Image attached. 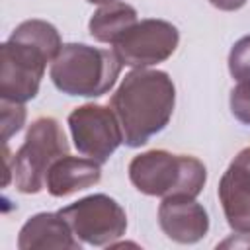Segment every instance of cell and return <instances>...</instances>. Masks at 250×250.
Masks as SVG:
<instances>
[{"instance_id": "1", "label": "cell", "mask_w": 250, "mask_h": 250, "mask_svg": "<svg viewBox=\"0 0 250 250\" xmlns=\"http://www.w3.org/2000/svg\"><path fill=\"white\" fill-rule=\"evenodd\" d=\"M176 86L168 72L135 68L125 74L111 94L109 107L123 129V143L131 148L143 146L172 119Z\"/></svg>"}, {"instance_id": "2", "label": "cell", "mask_w": 250, "mask_h": 250, "mask_svg": "<svg viewBox=\"0 0 250 250\" xmlns=\"http://www.w3.org/2000/svg\"><path fill=\"white\" fill-rule=\"evenodd\" d=\"M123 62L115 51L86 43H64L51 62V80L66 96L98 98L107 94L121 72Z\"/></svg>"}, {"instance_id": "3", "label": "cell", "mask_w": 250, "mask_h": 250, "mask_svg": "<svg viewBox=\"0 0 250 250\" xmlns=\"http://www.w3.org/2000/svg\"><path fill=\"white\" fill-rule=\"evenodd\" d=\"M129 180L145 195L162 199L170 195L197 197L207 182V170L195 156L152 148L131 160Z\"/></svg>"}, {"instance_id": "4", "label": "cell", "mask_w": 250, "mask_h": 250, "mask_svg": "<svg viewBox=\"0 0 250 250\" xmlns=\"http://www.w3.org/2000/svg\"><path fill=\"white\" fill-rule=\"evenodd\" d=\"M64 154H68V141L61 123L55 117H37L12 162L6 156V168L14 174L16 189L31 195L45 188L49 168Z\"/></svg>"}, {"instance_id": "5", "label": "cell", "mask_w": 250, "mask_h": 250, "mask_svg": "<svg viewBox=\"0 0 250 250\" xmlns=\"http://www.w3.org/2000/svg\"><path fill=\"white\" fill-rule=\"evenodd\" d=\"M53 61L49 51L12 33L0 47V98L20 104L33 100L47 62Z\"/></svg>"}, {"instance_id": "6", "label": "cell", "mask_w": 250, "mask_h": 250, "mask_svg": "<svg viewBox=\"0 0 250 250\" xmlns=\"http://www.w3.org/2000/svg\"><path fill=\"white\" fill-rule=\"evenodd\" d=\"M59 213L70 225L74 236L90 246H111L127 230L125 209L105 193L86 195Z\"/></svg>"}, {"instance_id": "7", "label": "cell", "mask_w": 250, "mask_h": 250, "mask_svg": "<svg viewBox=\"0 0 250 250\" xmlns=\"http://www.w3.org/2000/svg\"><path fill=\"white\" fill-rule=\"evenodd\" d=\"M68 129L76 150L100 164L107 162L123 143V129L109 105L84 104L74 107L68 115Z\"/></svg>"}, {"instance_id": "8", "label": "cell", "mask_w": 250, "mask_h": 250, "mask_svg": "<svg viewBox=\"0 0 250 250\" xmlns=\"http://www.w3.org/2000/svg\"><path fill=\"white\" fill-rule=\"evenodd\" d=\"M180 43V31L166 20H141L129 27L115 43L119 61L133 68H146L170 59Z\"/></svg>"}, {"instance_id": "9", "label": "cell", "mask_w": 250, "mask_h": 250, "mask_svg": "<svg viewBox=\"0 0 250 250\" xmlns=\"http://www.w3.org/2000/svg\"><path fill=\"white\" fill-rule=\"evenodd\" d=\"M219 201L229 227L250 234V146L242 148L219 180Z\"/></svg>"}, {"instance_id": "10", "label": "cell", "mask_w": 250, "mask_h": 250, "mask_svg": "<svg viewBox=\"0 0 250 250\" xmlns=\"http://www.w3.org/2000/svg\"><path fill=\"white\" fill-rule=\"evenodd\" d=\"M158 225L162 232L180 244H195L209 230V215L195 197L170 195L158 207Z\"/></svg>"}, {"instance_id": "11", "label": "cell", "mask_w": 250, "mask_h": 250, "mask_svg": "<svg viewBox=\"0 0 250 250\" xmlns=\"http://www.w3.org/2000/svg\"><path fill=\"white\" fill-rule=\"evenodd\" d=\"M20 250H55L68 248L80 250V242L74 236L66 219L57 213H37L29 217L18 234Z\"/></svg>"}, {"instance_id": "12", "label": "cell", "mask_w": 250, "mask_h": 250, "mask_svg": "<svg viewBox=\"0 0 250 250\" xmlns=\"http://www.w3.org/2000/svg\"><path fill=\"white\" fill-rule=\"evenodd\" d=\"M102 180L100 162L88 156L64 154L53 162L47 172L45 188L53 197H66L74 191L96 186Z\"/></svg>"}, {"instance_id": "13", "label": "cell", "mask_w": 250, "mask_h": 250, "mask_svg": "<svg viewBox=\"0 0 250 250\" xmlns=\"http://www.w3.org/2000/svg\"><path fill=\"white\" fill-rule=\"evenodd\" d=\"M137 23V10L125 2H109L98 8L90 21V35L100 43H115L129 27Z\"/></svg>"}, {"instance_id": "14", "label": "cell", "mask_w": 250, "mask_h": 250, "mask_svg": "<svg viewBox=\"0 0 250 250\" xmlns=\"http://www.w3.org/2000/svg\"><path fill=\"white\" fill-rule=\"evenodd\" d=\"M229 72L236 82H250V35L240 37L229 53Z\"/></svg>"}, {"instance_id": "15", "label": "cell", "mask_w": 250, "mask_h": 250, "mask_svg": "<svg viewBox=\"0 0 250 250\" xmlns=\"http://www.w3.org/2000/svg\"><path fill=\"white\" fill-rule=\"evenodd\" d=\"M0 107H2V139L4 145H8L10 137L16 135L25 121V107L20 102H10L2 98H0Z\"/></svg>"}, {"instance_id": "16", "label": "cell", "mask_w": 250, "mask_h": 250, "mask_svg": "<svg viewBox=\"0 0 250 250\" xmlns=\"http://www.w3.org/2000/svg\"><path fill=\"white\" fill-rule=\"evenodd\" d=\"M229 104H230L232 115L240 123L250 125V82H238L230 90Z\"/></svg>"}, {"instance_id": "17", "label": "cell", "mask_w": 250, "mask_h": 250, "mask_svg": "<svg viewBox=\"0 0 250 250\" xmlns=\"http://www.w3.org/2000/svg\"><path fill=\"white\" fill-rule=\"evenodd\" d=\"M217 10H223V12H234V10H240L246 0H209Z\"/></svg>"}, {"instance_id": "18", "label": "cell", "mask_w": 250, "mask_h": 250, "mask_svg": "<svg viewBox=\"0 0 250 250\" xmlns=\"http://www.w3.org/2000/svg\"><path fill=\"white\" fill-rule=\"evenodd\" d=\"M90 4H109V2H117V0H86Z\"/></svg>"}]
</instances>
